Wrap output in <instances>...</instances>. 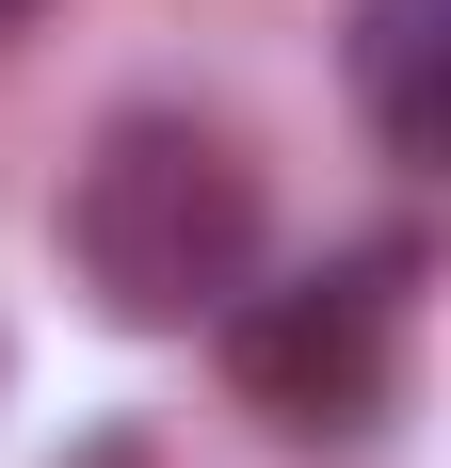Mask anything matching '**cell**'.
<instances>
[{
  "label": "cell",
  "mask_w": 451,
  "mask_h": 468,
  "mask_svg": "<svg viewBox=\"0 0 451 468\" xmlns=\"http://www.w3.org/2000/svg\"><path fill=\"white\" fill-rule=\"evenodd\" d=\"M65 259L113 324L178 339L210 324L226 291L258 275V162L210 130V113H113L97 162L65 178Z\"/></svg>",
  "instance_id": "6da1fadb"
},
{
  "label": "cell",
  "mask_w": 451,
  "mask_h": 468,
  "mask_svg": "<svg viewBox=\"0 0 451 468\" xmlns=\"http://www.w3.org/2000/svg\"><path fill=\"white\" fill-rule=\"evenodd\" d=\"M404 291H419V242H355V259H307V275H242L210 307L226 324V388L274 436H371L387 388H404Z\"/></svg>",
  "instance_id": "7a4b0ae2"
},
{
  "label": "cell",
  "mask_w": 451,
  "mask_h": 468,
  "mask_svg": "<svg viewBox=\"0 0 451 468\" xmlns=\"http://www.w3.org/2000/svg\"><path fill=\"white\" fill-rule=\"evenodd\" d=\"M355 113L404 178L451 162V0H355Z\"/></svg>",
  "instance_id": "3957f363"
},
{
  "label": "cell",
  "mask_w": 451,
  "mask_h": 468,
  "mask_svg": "<svg viewBox=\"0 0 451 468\" xmlns=\"http://www.w3.org/2000/svg\"><path fill=\"white\" fill-rule=\"evenodd\" d=\"M0 33H33V0H0Z\"/></svg>",
  "instance_id": "277c9868"
}]
</instances>
